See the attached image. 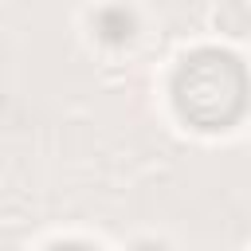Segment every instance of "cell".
Wrapping results in <instances>:
<instances>
[{
    "mask_svg": "<svg viewBox=\"0 0 251 251\" xmlns=\"http://www.w3.org/2000/svg\"><path fill=\"white\" fill-rule=\"evenodd\" d=\"M55 251H90V247H78V243H63V247H55Z\"/></svg>",
    "mask_w": 251,
    "mask_h": 251,
    "instance_id": "cell-2",
    "label": "cell"
},
{
    "mask_svg": "<svg viewBox=\"0 0 251 251\" xmlns=\"http://www.w3.org/2000/svg\"><path fill=\"white\" fill-rule=\"evenodd\" d=\"M176 110L200 129H224L239 118L247 98V75L227 51H196L176 71Z\"/></svg>",
    "mask_w": 251,
    "mask_h": 251,
    "instance_id": "cell-1",
    "label": "cell"
}]
</instances>
